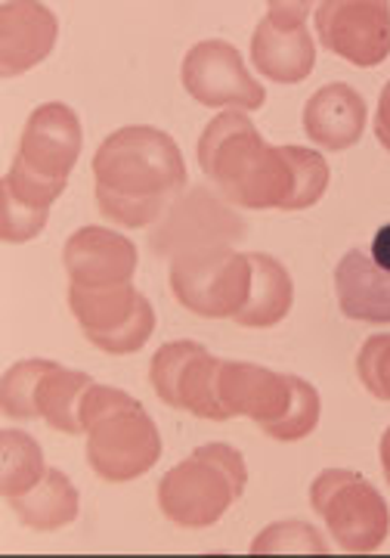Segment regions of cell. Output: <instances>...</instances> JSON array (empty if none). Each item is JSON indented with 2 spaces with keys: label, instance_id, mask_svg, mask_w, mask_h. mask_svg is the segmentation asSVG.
I'll list each match as a JSON object with an SVG mask.
<instances>
[{
  "label": "cell",
  "instance_id": "obj_3",
  "mask_svg": "<svg viewBox=\"0 0 390 558\" xmlns=\"http://www.w3.org/2000/svg\"><path fill=\"white\" fill-rule=\"evenodd\" d=\"M87 462L99 478L124 484L146 475L161 457V435L137 398L121 388L90 385L81 403Z\"/></svg>",
  "mask_w": 390,
  "mask_h": 558
},
{
  "label": "cell",
  "instance_id": "obj_21",
  "mask_svg": "<svg viewBox=\"0 0 390 558\" xmlns=\"http://www.w3.org/2000/svg\"><path fill=\"white\" fill-rule=\"evenodd\" d=\"M10 509L16 512V519L32 527V531H59L69 527L72 521L78 519V490L69 481L65 472L59 469H47L44 478L22 497L7 499Z\"/></svg>",
  "mask_w": 390,
  "mask_h": 558
},
{
  "label": "cell",
  "instance_id": "obj_22",
  "mask_svg": "<svg viewBox=\"0 0 390 558\" xmlns=\"http://www.w3.org/2000/svg\"><path fill=\"white\" fill-rule=\"evenodd\" d=\"M44 472H47V465H44L38 440L25 432L7 428L0 435V494L3 499L28 494L44 478Z\"/></svg>",
  "mask_w": 390,
  "mask_h": 558
},
{
  "label": "cell",
  "instance_id": "obj_12",
  "mask_svg": "<svg viewBox=\"0 0 390 558\" xmlns=\"http://www.w3.org/2000/svg\"><path fill=\"white\" fill-rule=\"evenodd\" d=\"M81 143H84V134H81V119L75 116V109L65 102H44L25 121L20 153L10 168L25 178L65 190L69 174L81 156Z\"/></svg>",
  "mask_w": 390,
  "mask_h": 558
},
{
  "label": "cell",
  "instance_id": "obj_19",
  "mask_svg": "<svg viewBox=\"0 0 390 558\" xmlns=\"http://www.w3.org/2000/svg\"><path fill=\"white\" fill-rule=\"evenodd\" d=\"M334 295L348 319L390 326V270H381L371 255L351 248L334 267Z\"/></svg>",
  "mask_w": 390,
  "mask_h": 558
},
{
  "label": "cell",
  "instance_id": "obj_8",
  "mask_svg": "<svg viewBox=\"0 0 390 558\" xmlns=\"http://www.w3.org/2000/svg\"><path fill=\"white\" fill-rule=\"evenodd\" d=\"M69 307L87 341L106 354H137L156 332V307L134 282L109 289L69 286Z\"/></svg>",
  "mask_w": 390,
  "mask_h": 558
},
{
  "label": "cell",
  "instance_id": "obj_27",
  "mask_svg": "<svg viewBox=\"0 0 390 558\" xmlns=\"http://www.w3.org/2000/svg\"><path fill=\"white\" fill-rule=\"evenodd\" d=\"M369 255H371V260L381 267V270H390V223H385V227L375 233Z\"/></svg>",
  "mask_w": 390,
  "mask_h": 558
},
{
  "label": "cell",
  "instance_id": "obj_2",
  "mask_svg": "<svg viewBox=\"0 0 390 558\" xmlns=\"http://www.w3.org/2000/svg\"><path fill=\"white\" fill-rule=\"evenodd\" d=\"M97 205L118 227H156L186 190V161L171 134L131 124L99 143L94 156Z\"/></svg>",
  "mask_w": 390,
  "mask_h": 558
},
{
  "label": "cell",
  "instance_id": "obj_26",
  "mask_svg": "<svg viewBox=\"0 0 390 558\" xmlns=\"http://www.w3.org/2000/svg\"><path fill=\"white\" fill-rule=\"evenodd\" d=\"M375 137L390 153V81L385 84L381 97H378V112H375Z\"/></svg>",
  "mask_w": 390,
  "mask_h": 558
},
{
  "label": "cell",
  "instance_id": "obj_10",
  "mask_svg": "<svg viewBox=\"0 0 390 558\" xmlns=\"http://www.w3.org/2000/svg\"><path fill=\"white\" fill-rule=\"evenodd\" d=\"M217 373L220 360L198 341H168L149 363V381L161 403L198 418L227 422L217 400Z\"/></svg>",
  "mask_w": 390,
  "mask_h": 558
},
{
  "label": "cell",
  "instance_id": "obj_4",
  "mask_svg": "<svg viewBox=\"0 0 390 558\" xmlns=\"http://www.w3.org/2000/svg\"><path fill=\"white\" fill-rule=\"evenodd\" d=\"M248 469L230 444H202L158 481V506L176 527L202 531L223 519L245 494Z\"/></svg>",
  "mask_w": 390,
  "mask_h": 558
},
{
  "label": "cell",
  "instance_id": "obj_16",
  "mask_svg": "<svg viewBox=\"0 0 390 558\" xmlns=\"http://www.w3.org/2000/svg\"><path fill=\"white\" fill-rule=\"evenodd\" d=\"M62 264L75 289L124 286L137 274V245L106 227H81L62 248Z\"/></svg>",
  "mask_w": 390,
  "mask_h": 558
},
{
  "label": "cell",
  "instance_id": "obj_28",
  "mask_svg": "<svg viewBox=\"0 0 390 558\" xmlns=\"http://www.w3.org/2000/svg\"><path fill=\"white\" fill-rule=\"evenodd\" d=\"M381 469H385V478L390 484V428L381 435Z\"/></svg>",
  "mask_w": 390,
  "mask_h": 558
},
{
  "label": "cell",
  "instance_id": "obj_5",
  "mask_svg": "<svg viewBox=\"0 0 390 558\" xmlns=\"http://www.w3.org/2000/svg\"><path fill=\"white\" fill-rule=\"evenodd\" d=\"M94 379L53 360H20L0 379V410L7 418H44L62 435H84L81 403Z\"/></svg>",
  "mask_w": 390,
  "mask_h": 558
},
{
  "label": "cell",
  "instance_id": "obj_7",
  "mask_svg": "<svg viewBox=\"0 0 390 558\" xmlns=\"http://www.w3.org/2000/svg\"><path fill=\"white\" fill-rule=\"evenodd\" d=\"M171 292L198 317L235 319L252 295V258L211 245L171 260Z\"/></svg>",
  "mask_w": 390,
  "mask_h": 558
},
{
  "label": "cell",
  "instance_id": "obj_15",
  "mask_svg": "<svg viewBox=\"0 0 390 558\" xmlns=\"http://www.w3.org/2000/svg\"><path fill=\"white\" fill-rule=\"evenodd\" d=\"M294 376H279L257 363H239V360H220L217 373V400L223 416H245L257 422L260 428H270L273 422L285 416L294 395Z\"/></svg>",
  "mask_w": 390,
  "mask_h": 558
},
{
  "label": "cell",
  "instance_id": "obj_1",
  "mask_svg": "<svg viewBox=\"0 0 390 558\" xmlns=\"http://www.w3.org/2000/svg\"><path fill=\"white\" fill-rule=\"evenodd\" d=\"M195 156L202 174L239 208L304 211L329 190V161L304 146H270L245 112L208 121Z\"/></svg>",
  "mask_w": 390,
  "mask_h": 558
},
{
  "label": "cell",
  "instance_id": "obj_9",
  "mask_svg": "<svg viewBox=\"0 0 390 558\" xmlns=\"http://www.w3.org/2000/svg\"><path fill=\"white\" fill-rule=\"evenodd\" d=\"M245 220L230 208V202L208 186H193L164 211L149 230V248L156 258H180L211 245H233L245 240Z\"/></svg>",
  "mask_w": 390,
  "mask_h": 558
},
{
  "label": "cell",
  "instance_id": "obj_25",
  "mask_svg": "<svg viewBox=\"0 0 390 558\" xmlns=\"http://www.w3.org/2000/svg\"><path fill=\"white\" fill-rule=\"evenodd\" d=\"M356 376L371 398L390 403V332L366 339L356 354Z\"/></svg>",
  "mask_w": 390,
  "mask_h": 558
},
{
  "label": "cell",
  "instance_id": "obj_14",
  "mask_svg": "<svg viewBox=\"0 0 390 558\" xmlns=\"http://www.w3.org/2000/svg\"><path fill=\"white\" fill-rule=\"evenodd\" d=\"M307 3H270L252 35L254 69L276 84H297L316 65V44L307 32Z\"/></svg>",
  "mask_w": 390,
  "mask_h": 558
},
{
  "label": "cell",
  "instance_id": "obj_24",
  "mask_svg": "<svg viewBox=\"0 0 390 558\" xmlns=\"http://www.w3.org/2000/svg\"><path fill=\"white\" fill-rule=\"evenodd\" d=\"M252 553H329V546L307 521H276L254 537Z\"/></svg>",
  "mask_w": 390,
  "mask_h": 558
},
{
  "label": "cell",
  "instance_id": "obj_17",
  "mask_svg": "<svg viewBox=\"0 0 390 558\" xmlns=\"http://www.w3.org/2000/svg\"><path fill=\"white\" fill-rule=\"evenodd\" d=\"M59 38L57 13L44 3H0V78H16L53 53Z\"/></svg>",
  "mask_w": 390,
  "mask_h": 558
},
{
  "label": "cell",
  "instance_id": "obj_13",
  "mask_svg": "<svg viewBox=\"0 0 390 558\" xmlns=\"http://www.w3.org/2000/svg\"><path fill=\"white\" fill-rule=\"evenodd\" d=\"M316 35L326 50L359 69L381 65L390 57V3L326 0L316 7Z\"/></svg>",
  "mask_w": 390,
  "mask_h": 558
},
{
  "label": "cell",
  "instance_id": "obj_23",
  "mask_svg": "<svg viewBox=\"0 0 390 558\" xmlns=\"http://www.w3.org/2000/svg\"><path fill=\"white\" fill-rule=\"evenodd\" d=\"M294 395L285 416L273 422L270 428H264V435H270L273 440H282V444H292V440H304L307 435H313V428L319 425V391L313 388L307 379H292Z\"/></svg>",
  "mask_w": 390,
  "mask_h": 558
},
{
  "label": "cell",
  "instance_id": "obj_18",
  "mask_svg": "<svg viewBox=\"0 0 390 558\" xmlns=\"http://www.w3.org/2000/svg\"><path fill=\"white\" fill-rule=\"evenodd\" d=\"M366 119H369L366 100L351 84H326L304 106L307 137L329 153H341L359 143L366 131Z\"/></svg>",
  "mask_w": 390,
  "mask_h": 558
},
{
  "label": "cell",
  "instance_id": "obj_11",
  "mask_svg": "<svg viewBox=\"0 0 390 558\" xmlns=\"http://www.w3.org/2000/svg\"><path fill=\"white\" fill-rule=\"evenodd\" d=\"M180 78L195 102L211 109L233 106V112H254L267 100L264 84L252 78L242 53L230 40H198L195 47H190V53L183 57Z\"/></svg>",
  "mask_w": 390,
  "mask_h": 558
},
{
  "label": "cell",
  "instance_id": "obj_20",
  "mask_svg": "<svg viewBox=\"0 0 390 558\" xmlns=\"http://www.w3.org/2000/svg\"><path fill=\"white\" fill-rule=\"evenodd\" d=\"M248 258H252V295L235 314V323L248 329H267L289 317L294 304V282L289 270L270 255L254 252Z\"/></svg>",
  "mask_w": 390,
  "mask_h": 558
},
{
  "label": "cell",
  "instance_id": "obj_6",
  "mask_svg": "<svg viewBox=\"0 0 390 558\" xmlns=\"http://www.w3.org/2000/svg\"><path fill=\"white\" fill-rule=\"evenodd\" d=\"M310 506L344 553H375L390 534L388 502L359 472H319L310 487Z\"/></svg>",
  "mask_w": 390,
  "mask_h": 558
}]
</instances>
